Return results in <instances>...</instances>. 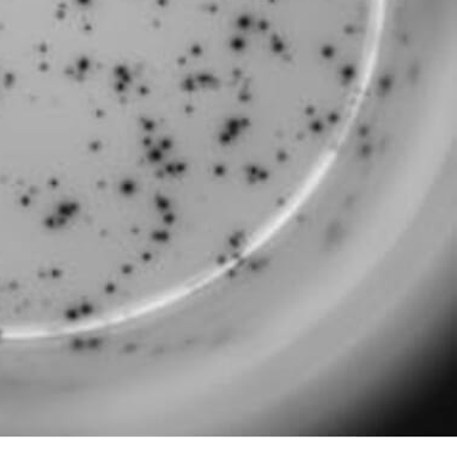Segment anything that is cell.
Wrapping results in <instances>:
<instances>
[{
  "label": "cell",
  "instance_id": "cell-1",
  "mask_svg": "<svg viewBox=\"0 0 457 457\" xmlns=\"http://www.w3.org/2000/svg\"><path fill=\"white\" fill-rule=\"evenodd\" d=\"M371 0H270L266 26L287 54H327L347 33L364 29Z\"/></svg>",
  "mask_w": 457,
  "mask_h": 457
}]
</instances>
